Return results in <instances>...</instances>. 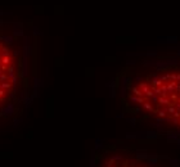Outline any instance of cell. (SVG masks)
Returning <instances> with one entry per match:
<instances>
[{
    "mask_svg": "<svg viewBox=\"0 0 180 167\" xmlns=\"http://www.w3.org/2000/svg\"><path fill=\"white\" fill-rule=\"evenodd\" d=\"M99 167H174L163 163L156 157L148 154L131 153L127 150H117L107 154L100 162Z\"/></svg>",
    "mask_w": 180,
    "mask_h": 167,
    "instance_id": "cell-3",
    "label": "cell"
},
{
    "mask_svg": "<svg viewBox=\"0 0 180 167\" xmlns=\"http://www.w3.org/2000/svg\"><path fill=\"white\" fill-rule=\"evenodd\" d=\"M23 44L18 24L0 21V117L11 113L22 86Z\"/></svg>",
    "mask_w": 180,
    "mask_h": 167,
    "instance_id": "cell-2",
    "label": "cell"
},
{
    "mask_svg": "<svg viewBox=\"0 0 180 167\" xmlns=\"http://www.w3.org/2000/svg\"><path fill=\"white\" fill-rule=\"evenodd\" d=\"M122 102L130 114L180 132V62L130 72L122 82Z\"/></svg>",
    "mask_w": 180,
    "mask_h": 167,
    "instance_id": "cell-1",
    "label": "cell"
}]
</instances>
